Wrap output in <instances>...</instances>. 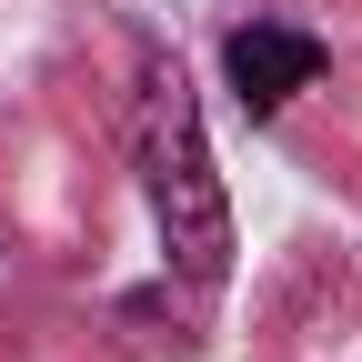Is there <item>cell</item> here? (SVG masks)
Wrapping results in <instances>:
<instances>
[{"mask_svg": "<svg viewBox=\"0 0 362 362\" xmlns=\"http://www.w3.org/2000/svg\"><path fill=\"white\" fill-rule=\"evenodd\" d=\"M131 151H141V192H151L171 272H181V282H221V272H232V202H221V171L202 151V111H192V90H181L171 61H141Z\"/></svg>", "mask_w": 362, "mask_h": 362, "instance_id": "cell-1", "label": "cell"}, {"mask_svg": "<svg viewBox=\"0 0 362 362\" xmlns=\"http://www.w3.org/2000/svg\"><path fill=\"white\" fill-rule=\"evenodd\" d=\"M221 81H232V101H242L252 121H272L292 90L322 81V40L292 30V21H242L232 40H221Z\"/></svg>", "mask_w": 362, "mask_h": 362, "instance_id": "cell-2", "label": "cell"}]
</instances>
